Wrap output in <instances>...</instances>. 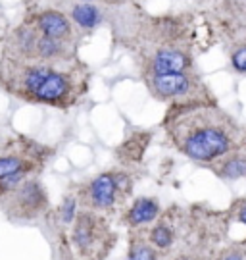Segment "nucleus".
I'll return each instance as SVG.
<instances>
[{"mask_svg":"<svg viewBox=\"0 0 246 260\" xmlns=\"http://www.w3.org/2000/svg\"><path fill=\"white\" fill-rule=\"evenodd\" d=\"M214 176L225 181H237V179H246V147L238 143V147L227 156L219 158L208 166Z\"/></svg>","mask_w":246,"mask_h":260,"instance_id":"13","label":"nucleus"},{"mask_svg":"<svg viewBox=\"0 0 246 260\" xmlns=\"http://www.w3.org/2000/svg\"><path fill=\"white\" fill-rule=\"evenodd\" d=\"M160 127L177 152L204 166L233 152L244 133V125L223 110L219 103L167 106Z\"/></svg>","mask_w":246,"mask_h":260,"instance_id":"2","label":"nucleus"},{"mask_svg":"<svg viewBox=\"0 0 246 260\" xmlns=\"http://www.w3.org/2000/svg\"><path fill=\"white\" fill-rule=\"evenodd\" d=\"M56 8H60L67 18L73 21V25L85 33H92L104 25L110 19V12L114 8H106L94 2H83V0H45Z\"/></svg>","mask_w":246,"mask_h":260,"instance_id":"10","label":"nucleus"},{"mask_svg":"<svg viewBox=\"0 0 246 260\" xmlns=\"http://www.w3.org/2000/svg\"><path fill=\"white\" fill-rule=\"evenodd\" d=\"M133 187L135 177L127 168H112L81 181L73 193L79 201V208L106 214L125 205Z\"/></svg>","mask_w":246,"mask_h":260,"instance_id":"4","label":"nucleus"},{"mask_svg":"<svg viewBox=\"0 0 246 260\" xmlns=\"http://www.w3.org/2000/svg\"><path fill=\"white\" fill-rule=\"evenodd\" d=\"M233 212H235L237 222L242 223V225H246V199H240V201H237V203H235V206H233Z\"/></svg>","mask_w":246,"mask_h":260,"instance_id":"18","label":"nucleus"},{"mask_svg":"<svg viewBox=\"0 0 246 260\" xmlns=\"http://www.w3.org/2000/svg\"><path fill=\"white\" fill-rule=\"evenodd\" d=\"M154 133L150 129H133L116 147V158L121 168H135L143 162Z\"/></svg>","mask_w":246,"mask_h":260,"instance_id":"11","label":"nucleus"},{"mask_svg":"<svg viewBox=\"0 0 246 260\" xmlns=\"http://www.w3.org/2000/svg\"><path fill=\"white\" fill-rule=\"evenodd\" d=\"M229 66L237 75L246 77V41L244 43H231L227 45Z\"/></svg>","mask_w":246,"mask_h":260,"instance_id":"16","label":"nucleus"},{"mask_svg":"<svg viewBox=\"0 0 246 260\" xmlns=\"http://www.w3.org/2000/svg\"><path fill=\"white\" fill-rule=\"evenodd\" d=\"M10 137V131H6L2 125H0V149L4 147V143H6V139Z\"/></svg>","mask_w":246,"mask_h":260,"instance_id":"22","label":"nucleus"},{"mask_svg":"<svg viewBox=\"0 0 246 260\" xmlns=\"http://www.w3.org/2000/svg\"><path fill=\"white\" fill-rule=\"evenodd\" d=\"M27 23H31L37 31H41L43 35L62 43H72V45H79L81 39L85 37L79 29L73 25V21L60 8H56L48 2H35L27 8L23 14V18Z\"/></svg>","mask_w":246,"mask_h":260,"instance_id":"9","label":"nucleus"},{"mask_svg":"<svg viewBox=\"0 0 246 260\" xmlns=\"http://www.w3.org/2000/svg\"><path fill=\"white\" fill-rule=\"evenodd\" d=\"M6 35H8V27H6V23H4V10L0 6V45L4 43Z\"/></svg>","mask_w":246,"mask_h":260,"instance_id":"20","label":"nucleus"},{"mask_svg":"<svg viewBox=\"0 0 246 260\" xmlns=\"http://www.w3.org/2000/svg\"><path fill=\"white\" fill-rule=\"evenodd\" d=\"M221 260H244V254H240L238 251H231V252H227Z\"/></svg>","mask_w":246,"mask_h":260,"instance_id":"21","label":"nucleus"},{"mask_svg":"<svg viewBox=\"0 0 246 260\" xmlns=\"http://www.w3.org/2000/svg\"><path fill=\"white\" fill-rule=\"evenodd\" d=\"M129 251L125 260H160V251L148 241L143 230H129Z\"/></svg>","mask_w":246,"mask_h":260,"instance_id":"15","label":"nucleus"},{"mask_svg":"<svg viewBox=\"0 0 246 260\" xmlns=\"http://www.w3.org/2000/svg\"><path fill=\"white\" fill-rule=\"evenodd\" d=\"M2 48L19 56L45 58V60H72L79 58V45L62 43L43 35L25 19H19L14 27L8 29V35L2 43Z\"/></svg>","mask_w":246,"mask_h":260,"instance_id":"7","label":"nucleus"},{"mask_svg":"<svg viewBox=\"0 0 246 260\" xmlns=\"http://www.w3.org/2000/svg\"><path fill=\"white\" fill-rule=\"evenodd\" d=\"M91 77L81 58L45 60L0 50V89L25 104L75 108L89 94Z\"/></svg>","mask_w":246,"mask_h":260,"instance_id":"1","label":"nucleus"},{"mask_svg":"<svg viewBox=\"0 0 246 260\" xmlns=\"http://www.w3.org/2000/svg\"><path fill=\"white\" fill-rule=\"evenodd\" d=\"M0 210L12 223H33L50 212V195L41 176L29 177L0 201Z\"/></svg>","mask_w":246,"mask_h":260,"instance_id":"8","label":"nucleus"},{"mask_svg":"<svg viewBox=\"0 0 246 260\" xmlns=\"http://www.w3.org/2000/svg\"><path fill=\"white\" fill-rule=\"evenodd\" d=\"M83 2H94V4H100L106 8H119V6L133 4V0H83Z\"/></svg>","mask_w":246,"mask_h":260,"instance_id":"19","label":"nucleus"},{"mask_svg":"<svg viewBox=\"0 0 246 260\" xmlns=\"http://www.w3.org/2000/svg\"><path fill=\"white\" fill-rule=\"evenodd\" d=\"M69 243L79 260H106L118 243V233L104 214L81 208L72 223Z\"/></svg>","mask_w":246,"mask_h":260,"instance_id":"6","label":"nucleus"},{"mask_svg":"<svg viewBox=\"0 0 246 260\" xmlns=\"http://www.w3.org/2000/svg\"><path fill=\"white\" fill-rule=\"evenodd\" d=\"M148 94L158 103L167 106L192 103H218L210 85L204 81L198 70L192 72H179V74L145 75L140 77Z\"/></svg>","mask_w":246,"mask_h":260,"instance_id":"5","label":"nucleus"},{"mask_svg":"<svg viewBox=\"0 0 246 260\" xmlns=\"http://www.w3.org/2000/svg\"><path fill=\"white\" fill-rule=\"evenodd\" d=\"M162 214L164 208L156 197H137L121 216V222L129 230H143L146 225H154Z\"/></svg>","mask_w":246,"mask_h":260,"instance_id":"12","label":"nucleus"},{"mask_svg":"<svg viewBox=\"0 0 246 260\" xmlns=\"http://www.w3.org/2000/svg\"><path fill=\"white\" fill-rule=\"evenodd\" d=\"M64 260H79V258H77V256L73 254V251H72V252H69V256H64Z\"/></svg>","mask_w":246,"mask_h":260,"instance_id":"23","label":"nucleus"},{"mask_svg":"<svg viewBox=\"0 0 246 260\" xmlns=\"http://www.w3.org/2000/svg\"><path fill=\"white\" fill-rule=\"evenodd\" d=\"M77 214H79V201H77L75 193H67V195L62 197L60 206H58V216H60L62 223L72 228V223L75 222Z\"/></svg>","mask_w":246,"mask_h":260,"instance_id":"17","label":"nucleus"},{"mask_svg":"<svg viewBox=\"0 0 246 260\" xmlns=\"http://www.w3.org/2000/svg\"><path fill=\"white\" fill-rule=\"evenodd\" d=\"M50 145L21 133H10L0 149V201L29 177H37L54 158Z\"/></svg>","mask_w":246,"mask_h":260,"instance_id":"3","label":"nucleus"},{"mask_svg":"<svg viewBox=\"0 0 246 260\" xmlns=\"http://www.w3.org/2000/svg\"><path fill=\"white\" fill-rule=\"evenodd\" d=\"M146 237H148V241L152 243L160 252L169 251L175 245V239H177L173 220L167 218V216H160V220L150 228V232H148Z\"/></svg>","mask_w":246,"mask_h":260,"instance_id":"14","label":"nucleus"}]
</instances>
